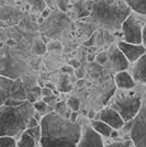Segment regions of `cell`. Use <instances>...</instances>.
<instances>
[{
    "label": "cell",
    "instance_id": "ffe728a7",
    "mask_svg": "<svg viewBox=\"0 0 146 147\" xmlns=\"http://www.w3.org/2000/svg\"><path fill=\"white\" fill-rule=\"evenodd\" d=\"M67 104H68L69 109L73 111V112H77V111L79 110V108H80L79 99L75 98V97H70V98L68 99V101H67Z\"/></svg>",
    "mask_w": 146,
    "mask_h": 147
},
{
    "label": "cell",
    "instance_id": "ba28073f",
    "mask_svg": "<svg viewBox=\"0 0 146 147\" xmlns=\"http://www.w3.org/2000/svg\"><path fill=\"white\" fill-rule=\"evenodd\" d=\"M76 147H105L102 137L95 132L90 125L86 124L81 127V135Z\"/></svg>",
    "mask_w": 146,
    "mask_h": 147
},
{
    "label": "cell",
    "instance_id": "52a82bcc",
    "mask_svg": "<svg viewBox=\"0 0 146 147\" xmlns=\"http://www.w3.org/2000/svg\"><path fill=\"white\" fill-rule=\"evenodd\" d=\"M142 29H143V25L136 19L135 14L131 13L125 19V21L122 23L121 26L124 42L141 45L142 44Z\"/></svg>",
    "mask_w": 146,
    "mask_h": 147
},
{
    "label": "cell",
    "instance_id": "1f68e13d",
    "mask_svg": "<svg viewBox=\"0 0 146 147\" xmlns=\"http://www.w3.org/2000/svg\"><path fill=\"white\" fill-rule=\"evenodd\" d=\"M96 111H93V110H90L89 112H88V119L89 120H93L95 117H96Z\"/></svg>",
    "mask_w": 146,
    "mask_h": 147
},
{
    "label": "cell",
    "instance_id": "603a6c76",
    "mask_svg": "<svg viewBox=\"0 0 146 147\" xmlns=\"http://www.w3.org/2000/svg\"><path fill=\"white\" fill-rule=\"evenodd\" d=\"M133 143L132 141H124V142H118V143H112V144H109L105 147H133Z\"/></svg>",
    "mask_w": 146,
    "mask_h": 147
},
{
    "label": "cell",
    "instance_id": "484cf974",
    "mask_svg": "<svg viewBox=\"0 0 146 147\" xmlns=\"http://www.w3.org/2000/svg\"><path fill=\"white\" fill-rule=\"evenodd\" d=\"M46 46H47V49H49V51L62 49L61 43H58V42H51V43H49V45H46Z\"/></svg>",
    "mask_w": 146,
    "mask_h": 147
},
{
    "label": "cell",
    "instance_id": "2e32d148",
    "mask_svg": "<svg viewBox=\"0 0 146 147\" xmlns=\"http://www.w3.org/2000/svg\"><path fill=\"white\" fill-rule=\"evenodd\" d=\"M37 146H40V144L30 134H28L25 131L19 137V141H17V147H37Z\"/></svg>",
    "mask_w": 146,
    "mask_h": 147
},
{
    "label": "cell",
    "instance_id": "ac0fdd59",
    "mask_svg": "<svg viewBox=\"0 0 146 147\" xmlns=\"http://www.w3.org/2000/svg\"><path fill=\"white\" fill-rule=\"evenodd\" d=\"M32 10L34 12H41L45 10V1L44 0H29Z\"/></svg>",
    "mask_w": 146,
    "mask_h": 147
},
{
    "label": "cell",
    "instance_id": "30bf717a",
    "mask_svg": "<svg viewBox=\"0 0 146 147\" xmlns=\"http://www.w3.org/2000/svg\"><path fill=\"white\" fill-rule=\"evenodd\" d=\"M96 119H97L96 121H102L105 124H108L114 131L122 129L125 124V122L122 120V117L119 115V113L111 108L103 109L98 115H96Z\"/></svg>",
    "mask_w": 146,
    "mask_h": 147
},
{
    "label": "cell",
    "instance_id": "e575fe53",
    "mask_svg": "<svg viewBox=\"0 0 146 147\" xmlns=\"http://www.w3.org/2000/svg\"><path fill=\"white\" fill-rule=\"evenodd\" d=\"M54 99H55L54 96H51V97H46V98H43V101L47 103V102H49V101H53Z\"/></svg>",
    "mask_w": 146,
    "mask_h": 147
},
{
    "label": "cell",
    "instance_id": "d6a6232c",
    "mask_svg": "<svg viewBox=\"0 0 146 147\" xmlns=\"http://www.w3.org/2000/svg\"><path fill=\"white\" fill-rule=\"evenodd\" d=\"M76 119H77V112H72L70 117H69V121H72V122H76Z\"/></svg>",
    "mask_w": 146,
    "mask_h": 147
},
{
    "label": "cell",
    "instance_id": "d4e9b609",
    "mask_svg": "<svg viewBox=\"0 0 146 147\" xmlns=\"http://www.w3.org/2000/svg\"><path fill=\"white\" fill-rule=\"evenodd\" d=\"M41 94L43 96V98L51 97V96H53V90L49 89V88H47V87H44L42 90H41Z\"/></svg>",
    "mask_w": 146,
    "mask_h": 147
},
{
    "label": "cell",
    "instance_id": "5b68a950",
    "mask_svg": "<svg viewBox=\"0 0 146 147\" xmlns=\"http://www.w3.org/2000/svg\"><path fill=\"white\" fill-rule=\"evenodd\" d=\"M142 107L140 96H121L111 104V109L119 113L124 122H131L137 115Z\"/></svg>",
    "mask_w": 146,
    "mask_h": 147
},
{
    "label": "cell",
    "instance_id": "4dcf8cb0",
    "mask_svg": "<svg viewBox=\"0 0 146 147\" xmlns=\"http://www.w3.org/2000/svg\"><path fill=\"white\" fill-rule=\"evenodd\" d=\"M69 66H72L73 68H79L80 67V63L78 61H75V59H73V61H69Z\"/></svg>",
    "mask_w": 146,
    "mask_h": 147
},
{
    "label": "cell",
    "instance_id": "4fadbf2b",
    "mask_svg": "<svg viewBox=\"0 0 146 147\" xmlns=\"http://www.w3.org/2000/svg\"><path fill=\"white\" fill-rule=\"evenodd\" d=\"M114 81H116V85L120 89H124V90H130L135 87V80L133 79L132 75L128 73L126 70L116 73Z\"/></svg>",
    "mask_w": 146,
    "mask_h": 147
},
{
    "label": "cell",
    "instance_id": "277c9868",
    "mask_svg": "<svg viewBox=\"0 0 146 147\" xmlns=\"http://www.w3.org/2000/svg\"><path fill=\"white\" fill-rule=\"evenodd\" d=\"M25 100H28V96L21 80L0 76V107L17 105Z\"/></svg>",
    "mask_w": 146,
    "mask_h": 147
},
{
    "label": "cell",
    "instance_id": "8fae6325",
    "mask_svg": "<svg viewBox=\"0 0 146 147\" xmlns=\"http://www.w3.org/2000/svg\"><path fill=\"white\" fill-rule=\"evenodd\" d=\"M132 77L135 81L146 85V54L141 56L132 67Z\"/></svg>",
    "mask_w": 146,
    "mask_h": 147
},
{
    "label": "cell",
    "instance_id": "d6986e66",
    "mask_svg": "<svg viewBox=\"0 0 146 147\" xmlns=\"http://www.w3.org/2000/svg\"><path fill=\"white\" fill-rule=\"evenodd\" d=\"M25 132L28 134H30L40 144V141H41V125H37L35 127H33V129H26Z\"/></svg>",
    "mask_w": 146,
    "mask_h": 147
},
{
    "label": "cell",
    "instance_id": "9c48e42d",
    "mask_svg": "<svg viewBox=\"0 0 146 147\" xmlns=\"http://www.w3.org/2000/svg\"><path fill=\"white\" fill-rule=\"evenodd\" d=\"M118 49H120V52L128 59V63H135L141 56L146 54V49L142 44L135 45V44H130L124 41H121L118 44Z\"/></svg>",
    "mask_w": 146,
    "mask_h": 147
},
{
    "label": "cell",
    "instance_id": "d590c367",
    "mask_svg": "<svg viewBox=\"0 0 146 147\" xmlns=\"http://www.w3.org/2000/svg\"><path fill=\"white\" fill-rule=\"evenodd\" d=\"M84 84H85V80H82V79L78 80V82H77V85H78V86H82Z\"/></svg>",
    "mask_w": 146,
    "mask_h": 147
},
{
    "label": "cell",
    "instance_id": "8992f818",
    "mask_svg": "<svg viewBox=\"0 0 146 147\" xmlns=\"http://www.w3.org/2000/svg\"><path fill=\"white\" fill-rule=\"evenodd\" d=\"M130 137L134 147H146V100L142 101V107L137 115L131 121Z\"/></svg>",
    "mask_w": 146,
    "mask_h": 147
},
{
    "label": "cell",
    "instance_id": "83f0119b",
    "mask_svg": "<svg viewBox=\"0 0 146 147\" xmlns=\"http://www.w3.org/2000/svg\"><path fill=\"white\" fill-rule=\"evenodd\" d=\"M142 45L146 49V23L142 29Z\"/></svg>",
    "mask_w": 146,
    "mask_h": 147
},
{
    "label": "cell",
    "instance_id": "cb8c5ba5",
    "mask_svg": "<svg viewBox=\"0 0 146 147\" xmlns=\"http://www.w3.org/2000/svg\"><path fill=\"white\" fill-rule=\"evenodd\" d=\"M96 61H97L98 64L103 65L104 63L108 61V55H107L105 53H100V54H98V55L96 56Z\"/></svg>",
    "mask_w": 146,
    "mask_h": 147
},
{
    "label": "cell",
    "instance_id": "4316f807",
    "mask_svg": "<svg viewBox=\"0 0 146 147\" xmlns=\"http://www.w3.org/2000/svg\"><path fill=\"white\" fill-rule=\"evenodd\" d=\"M37 125H40V123H39V121H37L35 117H33L30 120V121H29V124H28V129H33V127H35V126H37Z\"/></svg>",
    "mask_w": 146,
    "mask_h": 147
},
{
    "label": "cell",
    "instance_id": "7a4b0ae2",
    "mask_svg": "<svg viewBox=\"0 0 146 147\" xmlns=\"http://www.w3.org/2000/svg\"><path fill=\"white\" fill-rule=\"evenodd\" d=\"M35 114L33 103L25 100L17 105L0 107V137H20L28 129V124Z\"/></svg>",
    "mask_w": 146,
    "mask_h": 147
},
{
    "label": "cell",
    "instance_id": "3957f363",
    "mask_svg": "<svg viewBox=\"0 0 146 147\" xmlns=\"http://www.w3.org/2000/svg\"><path fill=\"white\" fill-rule=\"evenodd\" d=\"M131 11L125 0H99L93 3L88 18L105 30L116 31L132 13Z\"/></svg>",
    "mask_w": 146,
    "mask_h": 147
},
{
    "label": "cell",
    "instance_id": "9a60e30c",
    "mask_svg": "<svg viewBox=\"0 0 146 147\" xmlns=\"http://www.w3.org/2000/svg\"><path fill=\"white\" fill-rule=\"evenodd\" d=\"M131 10L141 16H146V0H125Z\"/></svg>",
    "mask_w": 146,
    "mask_h": 147
},
{
    "label": "cell",
    "instance_id": "5bb4252c",
    "mask_svg": "<svg viewBox=\"0 0 146 147\" xmlns=\"http://www.w3.org/2000/svg\"><path fill=\"white\" fill-rule=\"evenodd\" d=\"M90 126H91L95 132H97L98 134L100 135L101 137H111V134L114 129H112L111 126H109L108 124H105L102 121H91L90 123Z\"/></svg>",
    "mask_w": 146,
    "mask_h": 147
},
{
    "label": "cell",
    "instance_id": "6da1fadb",
    "mask_svg": "<svg viewBox=\"0 0 146 147\" xmlns=\"http://www.w3.org/2000/svg\"><path fill=\"white\" fill-rule=\"evenodd\" d=\"M40 147H76L81 135V125L56 112H49L41 120Z\"/></svg>",
    "mask_w": 146,
    "mask_h": 147
},
{
    "label": "cell",
    "instance_id": "44dd1931",
    "mask_svg": "<svg viewBox=\"0 0 146 147\" xmlns=\"http://www.w3.org/2000/svg\"><path fill=\"white\" fill-rule=\"evenodd\" d=\"M46 49H47V46H46L45 43H43L42 41L37 40L36 42L34 43V52L36 53L37 55H43L46 52Z\"/></svg>",
    "mask_w": 146,
    "mask_h": 147
},
{
    "label": "cell",
    "instance_id": "8d00e7d4",
    "mask_svg": "<svg viewBox=\"0 0 146 147\" xmlns=\"http://www.w3.org/2000/svg\"><path fill=\"white\" fill-rule=\"evenodd\" d=\"M88 59H89V61H92V59H93V57H92V55H89V57H88Z\"/></svg>",
    "mask_w": 146,
    "mask_h": 147
},
{
    "label": "cell",
    "instance_id": "7402d4cb",
    "mask_svg": "<svg viewBox=\"0 0 146 147\" xmlns=\"http://www.w3.org/2000/svg\"><path fill=\"white\" fill-rule=\"evenodd\" d=\"M33 108H34L35 112L43 113V112H45L46 109H47V103L44 102L43 100H39V101H36V102L33 103Z\"/></svg>",
    "mask_w": 146,
    "mask_h": 147
},
{
    "label": "cell",
    "instance_id": "836d02e7",
    "mask_svg": "<svg viewBox=\"0 0 146 147\" xmlns=\"http://www.w3.org/2000/svg\"><path fill=\"white\" fill-rule=\"evenodd\" d=\"M49 16V9L43 10V11H42V17H43V18H47Z\"/></svg>",
    "mask_w": 146,
    "mask_h": 147
},
{
    "label": "cell",
    "instance_id": "7c38bea8",
    "mask_svg": "<svg viewBox=\"0 0 146 147\" xmlns=\"http://www.w3.org/2000/svg\"><path fill=\"white\" fill-rule=\"evenodd\" d=\"M110 61L118 73L124 71L128 67V59L124 57V55L120 52V49L118 47H114L110 51Z\"/></svg>",
    "mask_w": 146,
    "mask_h": 147
},
{
    "label": "cell",
    "instance_id": "f546056e",
    "mask_svg": "<svg viewBox=\"0 0 146 147\" xmlns=\"http://www.w3.org/2000/svg\"><path fill=\"white\" fill-rule=\"evenodd\" d=\"M57 2H58V6L61 7L62 10L65 11L67 8V2H68V0H57Z\"/></svg>",
    "mask_w": 146,
    "mask_h": 147
},
{
    "label": "cell",
    "instance_id": "f1b7e54d",
    "mask_svg": "<svg viewBox=\"0 0 146 147\" xmlns=\"http://www.w3.org/2000/svg\"><path fill=\"white\" fill-rule=\"evenodd\" d=\"M62 71L64 74H72L74 71V68L72 66H69V65H65L62 68Z\"/></svg>",
    "mask_w": 146,
    "mask_h": 147
},
{
    "label": "cell",
    "instance_id": "e0dca14e",
    "mask_svg": "<svg viewBox=\"0 0 146 147\" xmlns=\"http://www.w3.org/2000/svg\"><path fill=\"white\" fill-rule=\"evenodd\" d=\"M0 147H17V140L10 136H1Z\"/></svg>",
    "mask_w": 146,
    "mask_h": 147
}]
</instances>
